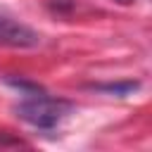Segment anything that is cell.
<instances>
[{
	"instance_id": "cell-1",
	"label": "cell",
	"mask_w": 152,
	"mask_h": 152,
	"mask_svg": "<svg viewBox=\"0 0 152 152\" xmlns=\"http://www.w3.org/2000/svg\"><path fill=\"white\" fill-rule=\"evenodd\" d=\"M71 102L62 100V97H50L45 93L40 95H31L28 100L19 102L14 107L17 116L36 128H55L69 112H71Z\"/></svg>"
},
{
	"instance_id": "cell-2",
	"label": "cell",
	"mask_w": 152,
	"mask_h": 152,
	"mask_svg": "<svg viewBox=\"0 0 152 152\" xmlns=\"http://www.w3.org/2000/svg\"><path fill=\"white\" fill-rule=\"evenodd\" d=\"M38 43H40V36L31 26H26V24L12 19V17L0 14V45H7V48H36Z\"/></svg>"
},
{
	"instance_id": "cell-3",
	"label": "cell",
	"mask_w": 152,
	"mask_h": 152,
	"mask_svg": "<svg viewBox=\"0 0 152 152\" xmlns=\"http://www.w3.org/2000/svg\"><path fill=\"white\" fill-rule=\"evenodd\" d=\"M93 88H95V90H102V93H109V95L124 97V95H131L133 90H138L140 83H138V81H119V83H97V86H93Z\"/></svg>"
},
{
	"instance_id": "cell-4",
	"label": "cell",
	"mask_w": 152,
	"mask_h": 152,
	"mask_svg": "<svg viewBox=\"0 0 152 152\" xmlns=\"http://www.w3.org/2000/svg\"><path fill=\"white\" fill-rule=\"evenodd\" d=\"M7 86L21 90L24 95H40L43 93V88L38 83H31V81H24V78H7Z\"/></svg>"
},
{
	"instance_id": "cell-5",
	"label": "cell",
	"mask_w": 152,
	"mask_h": 152,
	"mask_svg": "<svg viewBox=\"0 0 152 152\" xmlns=\"http://www.w3.org/2000/svg\"><path fill=\"white\" fill-rule=\"evenodd\" d=\"M0 145H24V142L21 140H10V138L5 140V135H0Z\"/></svg>"
}]
</instances>
